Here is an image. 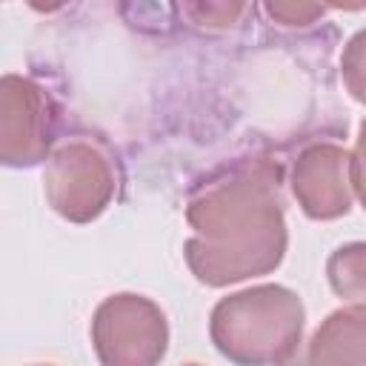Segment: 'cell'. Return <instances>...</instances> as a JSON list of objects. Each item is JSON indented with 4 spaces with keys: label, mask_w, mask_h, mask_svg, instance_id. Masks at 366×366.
I'll list each match as a JSON object with an SVG mask.
<instances>
[{
    "label": "cell",
    "mask_w": 366,
    "mask_h": 366,
    "mask_svg": "<svg viewBox=\"0 0 366 366\" xmlns=\"http://www.w3.org/2000/svg\"><path fill=\"white\" fill-rule=\"evenodd\" d=\"M352 186H355V194L366 212V120L360 123V132H357V143H355V152H352Z\"/></svg>",
    "instance_id": "7c38bea8"
},
{
    "label": "cell",
    "mask_w": 366,
    "mask_h": 366,
    "mask_svg": "<svg viewBox=\"0 0 366 366\" xmlns=\"http://www.w3.org/2000/svg\"><path fill=\"white\" fill-rule=\"evenodd\" d=\"M292 192L312 220H335L352 209V154L337 143L306 146L292 169Z\"/></svg>",
    "instance_id": "8992f818"
},
{
    "label": "cell",
    "mask_w": 366,
    "mask_h": 366,
    "mask_svg": "<svg viewBox=\"0 0 366 366\" xmlns=\"http://www.w3.org/2000/svg\"><path fill=\"white\" fill-rule=\"evenodd\" d=\"M326 9L323 6H315V3H266V14L283 26H303V23H312L315 17H320Z\"/></svg>",
    "instance_id": "8fae6325"
},
{
    "label": "cell",
    "mask_w": 366,
    "mask_h": 366,
    "mask_svg": "<svg viewBox=\"0 0 366 366\" xmlns=\"http://www.w3.org/2000/svg\"><path fill=\"white\" fill-rule=\"evenodd\" d=\"M280 366H312V363L306 360V355H303V352H295V355H292L286 363H280Z\"/></svg>",
    "instance_id": "4fadbf2b"
},
{
    "label": "cell",
    "mask_w": 366,
    "mask_h": 366,
    "mask_svg": "<svg viewBox=\"0 0 366 366\" xmlns=\"http://www.w3.org/2000/svg\"><path fill=\"white\" fill-rule=\"evenodd\" d=\"M280 189L283 172L272 157H243L192 192L183 254L200 283L229 286L280 266L289 243Z\"/></svg>",
    "instance_id": "6da1fadb"
},
{
    "label": "cell",
    "mask_w": 366,
    "mask_h": 366,
    "mask_svg": "<svg viewBox=\"0 0 366 366\" xmlns=\"http://www.w3.org/2000/svg\"><path fill=\"white\" fill-rule=\"evenodd\" d=\"M312 366H366V306L332 312L303 349Z\"/></svg>",
    "instance_id": "52a82bcc"
},
{
    "label": "cell",
    "mask_w": 366,
    "mask_h": 366,
    "mask_svg": "<svg viewBox=\"0 0 366 366\" xmlns=\"http://www.w3.org/2000/svg\"><path fill=\"white\" fill-rule=\"evenodd\" d=\"M306 309L277 283L234 292L212 309L209 335L214 349L237 366H280L300 343Z\"/></svg>",
    "instance_id": "7a4b0ae2"
},
{
    "label": "cell",
    "mask_w": 366,
    "mask_h": 366,
    "mask_svg": "<svg viewBox=\"0 0 366 366\" xmlns=\"http://www.w3.org/2000/svg\"><path fill=\"white\" fill-rule=\"evenodd\" d=\"M340 74H343L346 92L366 106V29L352 34V40L346 43L340 57Z\"/></svg>",
    "instance_id": "9c48e42d"
},
{
    "label": "cell",
    "mask_w": 366,
    "mask_h": 366,
    "mask_svg": "<svg viewBox=\"0 0 366 366\" xmlns=\"http://www.w3.org/2000/svg\"><path fill=\"white\" fill-rule=\"evenodd\" d=\"M92 343L100 366H157L169 346V323L154 300L120 292L97 306Z\"/></svg>",
    "instance_id": "277c9868"
},
{
    "label": "cell",
    "mask_w": 366,
    "mask_h": 366,
    "mask_svg": "<svg viewBox=\"0 0 366 366\" xmlns=\"http://www.w3.org/2000/svg\"><path fill=\"white\" fill-rule=\"evenodd\" d=\"M183 11L192 14L194 23L226 29L237 20V14L246 11V6L243 3H189V6H183Z\"/></svg>",
    "instance_id": "30bf717a"
},
{
    "label": "cell",
    "mask_w": 366,
    "mask_h": 366,
    "mask_svg": "<svg viewBox=\"0 0 366 366\" xmlns=\"http://www.w3.org/2000/svg\"><path fill=\"white\" fill-rule=\"evenodd\" d=\"M117 180L114 157L89 137H74L54 149L43 174L49 206L71 223L100 217L117 192Z\"/></svg>",
    "instance_id": "3957f363"
},
{
    "label": "cell",
    "mask_w": 366,
    "mask_h": 366,
    "mask_svg": "<svg viewBox=\"0 0 366 366\" xmlns=\"http://www.w3.org/2000/svg\"><path fill=\"white\" fill-rule=\"evenodd\" d=\"M60 109L31 77L3 74L0 80V160L11 169H31L51 157Z\"/></svg>",
    "instance_id": "5b68a950"
},
{
    "label": "cell",
    "mask_w": 366,
    "mask_h": 366,
    "mask_svg": "<svg viewBox=\"0 0 366 366\" xmlns=\"http://www.w3.org/2000/svg\"><path fill=\"white\" fill-rule=\"evenodd\" d=\"M186 366H200V363H186Z\"/></svg>",
    "instance_id": "5bb4252c"
},
{
    "label": "cell",
    "mask_w": 366,
    "mask_h": 366,
    "mask_svg": "<svg viewBox=\"0 0 366 366\" xmlns=\"http://www.w3.org/2000/svg\"><path fill=\"white\" fill-rule=\"evenodd\" d=\"M326 277L337 297L366 306V243H346L326 260Z\"/></svg>",
    "instance_id": "ba28073f"
}]
</instances>
